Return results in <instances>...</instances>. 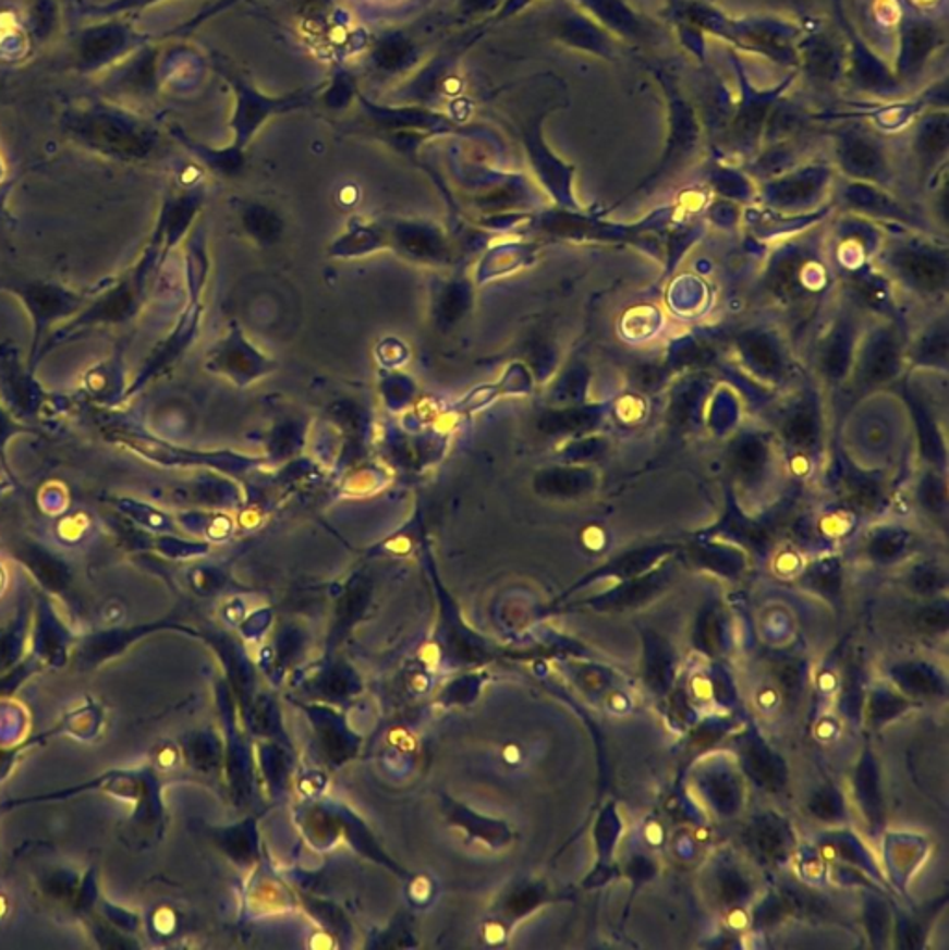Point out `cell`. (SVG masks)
<instances>
[{
	"instance_id": "1",
	"label": "cell",
	"mask_w": 949,
	"mask_h": 950,
	"mask_svg": "<svg viewBox=\"0 0 949 950\" xmlns=\"http://www.w3.org/2000/svg\"><path fill=\"white\" fill-rule=\"evenodd\" d=\"M669 20L692 23L706 36L730 45L735 52L755 54L788 71L799 68L795 44L805 26L795 21L777 15L732 17L708 0H673L669 7Z\"/></svg>"
},
{
	"instance_id": "2",
	"label": "cell",
	"mask_w": 949,
	"mask_h": 950,
	"mask_svg": "<svg viewBox=\"0 0 949 950\" xmlns=\"http://www.w3.org/2000/svg\"><path fill=\"white\" fill-rule=\"evenodd\" d=\"M837 273L825 251L824 236L806 234L779 245L762 277L764 294L790 318L806 321L837 287Z\"/></svg>"
},
{
	"instance_id": "3",
	"label": "cell",
	"mask_w": 949,
	"mask_h": 950,
	"mask_svg": "<svg viewBox=\"0 0 949 950\" xmlns=\"http://www.w3.org/2000/svg\"><path fill=\"white\" fill-rule=\"evenodd\" d=\"M874 264L893 288L920 301L938 305L948 297V242H940L933 232L896 227V231L883 236Z\"/></svg>"
},
{
	"instance_id": "4",
	"label": "cell",
	"mask_w": 949,
	"mask_h": 950,
	"mask_svg": "<svg viewBox=\"0 0 949 950\" xmlns=\"http://www.w3.org/2000/svg\"><path fill=\"white\" fill-rule=\"evenodd\" d=\"M730 63L734 68L738 95L734 97V108L729 123L716 139L717 158L729 160L735 158L742 166L756 157L761 150L764 129L767 118L774 110L777 100L782 99L798 81V70H792L782 81L771 88H756L743 63L740 52L729 50Z\"/></svg>"
},
{
	"instance_id": "5",
	"label": "cell",
	"mask_w": 949,
	"mask_h": 950,
	"mask_svg": "<svg viewBox=\"0 0 949 950\" xmlns=\"http://www.w3.org/2000/svg\"><path fill=\"white\" fill-rule=\"evenodd\" d=\"M648 71L660 84L661 94L666 97V144L653 171L621 200L650 194L654 190L660 188L664 182L679 175L685 166H690L697 158L705 139V123L698 113V108L682 94L677 78L661 65H648Z\"/></svg>"
},
{
	"instance_id": "6",
	"label": "cell",
	"mask_w": 949,
	"mask_h": 950,
	"mask_svg": "<svg viewBox=\"0 0 949 950\" xmlns=\"http://www.w3.org/2000/svg\"><path fill=\"white\" fill-rule=\"evenodd\" d=\"M771 422V437L788 472L798 477L812 474V466L819 463L825 448L824 401L819 390L812 385L799 388L775 406Z\"/></svg>"
},
{
	"instance_id": "7",
	"label": "cell",
	"mask_w": 949,
	"mask_h": 950,
	"mask_svg": "<svg viewBox=\"0 0 949 950\" xmlns=\"http://www.w3.org/2000/svg\"><path fill=\"white\" fill-rule=\"evenodd\" d=\"M907 338L903 324L893 319L875 318V324L864 327L848 382L859 400L890 387L905 372Z\"/></svg>"
},
{
	"instance_id": "8",
	"label": "cell",
	"mask_w": 949,
	"mask_h": 950,
	"mask_svg": "<svg viewBox=\"0 0 949 950\" xmlns=\"http://www.w3.org/2000/svg\"><path fill=\"white\" fill-rule=\"evenodd\" d=\"M837 186V169L829 160L812 158L767 181L756 182V205L777 212L808 214L827 207Z\"/></svg>"
},
{
	"instance_id": "9",
	"label": "cell",
	"mask_w": 949,
	"mask_h": 950,
	"mask_svg": "<svg viewBox=\"0 0 949 950\" xmlns=\"http://www.w3.org/2000/svg\"><path fill=\"white\" fill-rule=\"evenodd\" d=\"M862 331V308L843 294L842 305L830 316L816 340L812 366L817 385L827 390L848 387Z\"/></svg>"
},
{
	"instance_id": "10",
	"label": "cell",
	"mask_w": 949,
	"mask_h": 950,
	"mask_svg": "<svg viewBox=\"0 0 949 950\" xmlns=\"http://www.w3.org/2000/svg\"><path fill=\"white\" fill-rule=\"evenodd\" d=\"M851 110H824L811 112L812 121H869L879 134H898L911 126L920 113L929 108H949L948 76L930 84L922 94L899 97L892 100H849Z\"/></svg>"
},
{
	"instance_id": "11",
	"label": "cell",
	"mask_w": 949,
	"mask_h": 950,
	"mask_svg": "<svg viewBox=\"0 0 949 950\" xmlns=\"http://www.w3.org/2000/svg\"><path fill=\"white\" fill-rule=\"evenodd\" d=\"M832 13L845 45V73L843 81L869 99L892 100L905 97L907 88L898 81L892 65L872 49L861 32L849 20L843 0H832Z\"/></svg>"
},
{
	"instance_id": "12",
	"label": "cell",
	"mask_w": 949,
	"mask_h": 950,
	"mask_svg": "<svg viewBox=\"0 0 949 950\" xmlns=\"http://www.w3.org/2000/svg\"><path fill=\"white\" fill-rule=\"evenodd\" d=\"M866 126L840 125L830 132L832 166L848 181L869 182L880 188H893V168L887 145Z\"/></svg>"
},
{
	"instance_id": "13",
	"label": "cell",
	"mask_w": 949,
	"mask_h": 950,
	"mask_svg": "<svg viewBox=\"0 0 949 950\" xmlns=\"http://www.w3.org/2000/svg\"><path fill=\"white\" fill-rule=\"evenodd\" d=\"M68 131L82 144L115 157H138L149 149L151 138L131 115L95 107L68 119Z\"/></svg>"
},
{
	"instance_id": "14",
	"label": "cell",
	"mask_w": 949,
	"mask_h": 950,
	"mask_svg": "<svg viewBox=\"0 0 949 950\" xmlns=\"http://www.w3.org/2000/svg\"><path fill=\"white\" fill-rule=\"evenodd\" d=\"M948 44V32L937 20L903 7L898 17V52L892 70L898 81L909 88L918 81L930 58Z\"/></svg>"
},
{
	"instance_id": "15",
	"label": "cell",
	"mask_w": 949,
	"mask_h": 950,
	"mask_svg": "<svg viewBox=\"0 0 949 950\" xmlns=\"http://www.w3.org/2000/svg\"><path fill=\"white\" fill-rule=\"evenodd\" d=\"M837 190L838 200L848 214L875 221L879 226L903 227L911 231L933 232L929 221L914 208L893 195L892 190L880 188L869 182L848 181ZM935 234V232H933Z\"/></svg>"
},
{
	"instance_id": "16",
	"label": "cell",
	"mask_w": 949,
	"mask_h": 950,
	"mask_svg": "<svg viewBox=\"0 0 949 950\" xmlns=\"http://www.w3.org/2000/svg\"><path fill=\"white\" fill-rule=\"evenodd\" d=\"M830 490H835L840 506L856 513H875L887 506L893 490L887 472L862 468L853 463L842 448L832 456L829 470Z\"/></svg>"
},
{
	"instance_id": "17",
	"label": "cell",
	"mask_w": 949,
	"mask_h": 950,
	"mask_svg": "<svg viewBox=\"0 0 949 950\" xmlns=\"http://www.w3.org/2000/svg\"><path fill=\"white\" fill-rule=\"evenodd\" d=\"M911 126L920 182H924L925 188H938L948 181L949 108H929Z\"/></svg>"
},
{
	"instance_id": "18",
	"label": "cell",
	"mask_w": 949,
	"mask_h": 950,
	"mask_svg": "<svg viewBox=\"0 0 949 950\" xmlns=\"http://www.w3.org/2000/svg\"><path fill=\"white\" fill-rule=\"evenodd\" d=\"M799 73L816 88H830L843 81L845 73V45L829 28L816 25L806 28L795 44Z\"/></svg>"
},
{
	"instance_id": "19",
	"label": "cell",
	"mask_w": 949,
	"mask_h": 950,
	"mask_svg": "<svg viewBox=\"0 0 949 950\" xmlns=\"http://www.w3.org/2000/svg\"><path fill=\"white\" fill-rule=\"evenodd\" d=\"M780 455L771 433H745L735 438L729 455L730 475L742 490H769V479L775 477V468Z\"/></svg>"
},
{
	"instance_id": "20",
	"label": "cell",
	"mask_w": 949,
	"mask_h": 950,
	"mask_svg": "<svg viewBox=\"0 0 949 950\" xmlns=\"http://www.w3.org/2000/svg\"><path fill=\"white\" fill-rule=\"evenodd\" d=\"M896 395L911 416L912 429H914V435L918 440L920 461H924L925 466L948 472L946 470L948 466L946 438L938 427V418L933 411L935 409L933 403L920 392L918 387H914L907 379H898Z\"/></svg>"
},
{
	"instance_id": "21",
	"label": "cell",
	"mask_w": 949,
	"mask_h": 950,
	"mask_svg": "<svg viewBox=\"0 0 949 950\" xmlns=\"http://www.w3.org/2000/svg\"><path fill=\"white\" fill-rule=\"evenodd\" d=\"M735 350L745 366L764 381L771 379L774 382H784L788 381L787 377L792 376L790 351L780 332L767 329L740 332V337L735 338Z\"/></svg>"
},
{
	"instance_id": "22",
	"label": "cell",
	"mask_w": 949,
	"mask_h": 950,
	"mask_svg": "<svg viewBox=\"0 0 949 950\" xmlns=\"http://www.w3.org/2000/svg\"><path fill=\"white\" fill-rule=\"evenodd\" d=\"M576 2L616 39H623L634 45H648L656 39V28L653 23L643 13L637 12L629 0H576Z\"/></svg>"
},
{
	"instance_id": "23",
	"label": "cell",
	"mask_w": 949,
	"mask_h": 950,
	"mask_svg": "<svg viewBox=\"0 0 949 950\" xmlns=\"http://www.w3.org/2000/svg\"><path fill=\"white\" fill-rule=\"evenodd\" d=\"M558 31L565 44L585 50L593 57L603 58L604 62H616L619 58L617 39L610 32L604 31L603 26L598 25L597 21L593 20L592 15H587L582 8L569 10L565 17H561Z\"/></svg>"
},
{
	"instance_id": "24",
	"label": "cell",
	"mask_w": 949,
	"mask_h": 950,
	"mask_svg": "<svg viewBox=\"0 0 949 950\" xmlns=\"http://www.w3.org/2000/svg\"><path fill=\"white\" fill-rule=\"evenodd\" d=\"M948 314L930 318L914 337L907 338V366L948 372Z\"/></svg>"
},
{
	"instance_id": "25",
	"label": "cell",
	"mask_w": 949,
	"mask_h": 950,
	"mask_svg": "<svg viewBox=\"0 0 949 950\" xmlns=\"http://www.w3.org/2000/svg\"><path fill=\"white\" fill-rule=\"evenodd\" d=\"M706 184L717 197L734 200L738 205H751L756 200V181L747 171L730 163L729 160L714 158L706 169Z\"/></svg>"
},
{
	"instance_id": "26",
	"label": "cell",
	"mask_w": 949,
	"mask_h": 950,
	"mask_svg": "<svg viewBox=\"0 0 949 950\" xmlns=\"http://www.w3.org/2000/svg\"><path fill=\"white\" fill-rule=\"evenodd\" d=\"M78 47V62L84 70L101 68L126 49V28L120 23L95 26L86 32Z\"/></svg>"
},
{
	"instance_id": "27",
	"label": "cell",
	"mask_w": 949,
	"mask_h": 950,
	"mask_svg": "<svg viewBox=\"0 0 949 950\" xmlns=\"http://www.w3.org/2000/svg\"><path fill=\"white\" fill-rule=\"evenodd\" d=\"M912 496L925 513L946 516L948 511V479L944 470L920 464L918 474L911 482Z\"/></svg>"
},
{
	"instance_id": "28",
	"label": "cell",
	"mask_w": 949,
	"mask_h": 950,
	"mask_svg": "<svg viewBox=\"0 0 949 950\" xmlns=\"http://www.w3.org/2000/svg\"><path fill=\"white\" fill-rule=\"evenodd\" d=\"M749 767L753 770V775H755L762 783L769 785V788H777L780 780H782V772H780L779 767H777L774 757L766 754V752L761 751V748H755V751L749 754Z\"/></svg>"
},
{
	"instance_id": "29",
	"label": "cell",
	"mask_w": 949,
	"mask_h": 950,
	"mask_svg": "<svg viewBox=\"0 0 949 950\" xmlns=\"http://www.w3.org/2000/svg\"><path fill=\"white\" fill-rule=\"evenodd\" d=\"M674 31L679 34L680 44L684 45L685 49L692 52L693 57L697 58L698 62L706 65V34L705 32L685 23V21H673Z\"/></svg>"
},
{
	"instance_id": "30",
	"label": "cell",
	"mask_w": 949,
	"mask_h": 950,
	"mask_svg": "<svg viewBox=\"0 0 949 950\" xmlns=\"http://www.w3.org/2000/svg\"><path fill=\"white\" fill-rule=\"evenodd\" d=\"M753 841H755L756 849L764 852L766 856H779L780 852H782V836L771 825L758 826L753 831Z\"/></svg>"
},
{
	"instance_id": "31",
	"label": "cell",
	"mask_w": 949,
	"mask_h": 950,
	"mask_svg": "<svg viewBox=\"0 0 949 950\" xmlns=\"http://www.w3.org/2000/svg\"><path fill=\"white\" fill-rule=\"evenodd\" d=\"M905 545V533H883L880 537L872 540L869 551H872L875 557H879V559H888V557L896 556V553L903 550V546Z\"/></svg>"
},
{
	"instance_id": "32",
	"label": "cell",
	"mask_w": 949,
	"mask_h": 950,
	"mask_svg": "<svg viewBox=\"0 0 949 950\" xmlns=\"http://www.w3.org/2000/svg\"><path fill=\"white\" fill-rule=\"evenodd\" d=\"M918 624L924 630L937 632V630H942L948 624V613L944 609H929V611H924V613L920 614Z\"/></svg>"
},
{
	"instance_id": "33",
	"label": "cell",
	"mask_w": 949,
	"mask_h": 950,
	"mask_svg": "<svg viewBox=\"0 0 949 950\" xmlns=\"http://www.w3.org/2000/svg\"><path fill=\"white\" fill-rule=\"evenodd\" d=\"M667 667H669V663H667L666 657L660 656V654L653 656L650 665H648V672L653 675V682L654 680H656V682H664V680H666Z\"/></svg>"
},
{
	"instance_id": "34",
	"label": "cell",
	"mask_w": 949,
	"mask_h": 950,
	"mask_svg": "<svg viewBox=\"0 0 949 950\" xmlns=\"http://www.w3.org/2000/svg\"><path fill=\"white\" fill-rule=\"evenodd\" d=\"M780 682L782 685L788 689L798 687L799 683V670L792 665H784L782 669H780Z\"/></svg>"
},
{
	"instance_id": "35",
	"label": "cell",
	"mask_w": 949,
	"mask_h": 950,
	"mask_svg": "<svg viewBox=\"0 0 949 950\" xmlns=\"http://www.w3.org/2000/svg\"><path fill=\"white\" fill-rule=\"evenodd\" d=\"M909 685L914 689H918V691H927V689H933V682L929 680V675L924 674V672H920V670H914L909 674Z\"/></svg>"
},
{
	"instance_id": "36",
	"label": "cell",
	"mask_w": 949,
	"mask_h": 950,
	"mask_svg": "<svg viewBox=\"0 0 949 950\" xmlns=\"http://www.w3.org/2000/svg\"><path fill=\"white\" fill-rule=\"evenodd\" d=\"M916 585H918L920 590L935 588L938 585V575L933 574V572H924V574L920 575L918 580H916Z\"/></svg>"
},
{
	"instance_id": "37",
	"label": "cell",
	"mask_w": 949,
	"mask_h": 950,
	"mask_svg": "<svg viewBox=\"0 0 949 950\" xmlns=\"http://www.w3.org/2000/svg\"><path fill=\"white\" fill-rule=\"evenodd\" d=\"M725 897L729 899V901H734L738 897H742V881L740 880H729L723 886Z\"/></svg>"
},
{
	"instance_id": "38",
	"label": "cell",
	"mask_w": 949,
	"mask_h": 950,
	"mask_svg": "<svg viewBox=\"0 0 949 950\" xmlns=\"http://www.w3.org/2000/svg\"><path fill=\"white\" fill-rule=\"evenodd\" d=\"M814 809L819 815H830V813H835V802L830 801V799H824V796H819L816 802H814Z\"/></svg>"
},
{
	"instance_id": "39",
	"label": "cell",
	"mask_w": 949,
	"mask_h": 950,
	"mask_svg": "<svg viewBox=\"0 0 949 950\" xmlns=\"http://www.w3.org/2000/svg\"><path fill=\"white\" fill-rule=\"evenodd\" d=\"M896 2H899V4H903V7H905V4H909L907 0H896Z\"/></svg>"
}]
</instances>
